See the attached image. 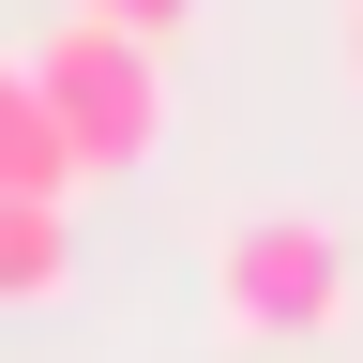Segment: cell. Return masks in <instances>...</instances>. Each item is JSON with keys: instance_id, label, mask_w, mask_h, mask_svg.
<instances>
[{"instance_id": "3", "label": "cell", "mask_w": 363, "mask_h": 363, "mask_svg": "<svg viewBox=\"0 0 363 363\" xmlns=\"http://www.w3.org/2000/svg\"><path fill=\"white\" fill-rule=\"evenodd\" d=\"M0 197H76V152H61V121H45L30 61H0Z\"/></svg>"}, {"instance_id": "5", "label": "cell", "mask_w": 363, "mask_h": 363, "mask_svg": "<svg viewBox=\"0 0 363 363\" xmlns=\"http://www.w3.org/2000/svg\"><path fill=\"white\" fill-rule=\"evenodd\" d=\"M76 16H106V30H136V45H182V30H197V0H76Z\"/></svg>"}, {"instance_id": "6", "label": "cell", "mask_w": 363, "mask_h": 363, "mask_svg": "<svg viewBox=\"0 0 363 363\" xmlns=\"http://www.w3.org/2000/svg\"><path fill=\"white\" fill-rule=\"evenodd\" d=\"M348 91H363V0H348Z\"/></svg>"}, {"instance_id": "1", "label": "cell", "mask_w": 363, "mask_h": 363, "mask_svg": "<svg viewBox=\"0 0 363 363\" xmlns=\"http://www.w3.org/2000/svg\"><path fill=\"white\" fill-rule=\"evenodd\" d=\"M212 318L242 348H333L348 333V242H333V212H227L212 227Z\"/></svg>"}, {"instance_id": "2", "label": "cell", "mask_w": 363, "mask_h": 363, "mask_svg": "<svg viewBox=\"0 0 363 363\" xmlns=\"http://www.w3.org/2000/svg\"><path fill=\"white\" fill-rule=\"evenodd\" d=\"M30 91H45V121H61L76 182L167 152V45H136V30H106V16H61V30H45V45H30Z\"/></svg>"}, {"instance_id": "4", "label": "cell", "mask_w": 363, "mask_h": 363, "mask_svg": "<svg viewBox=\"0 0 363 363\" xmlns=\"http://www.w3.org/2000/svg\"><path fill=\"white\" fill-rule=\"evenodd\" d=\"M76 288V212L61 197H0V303H61Z\"/></svg>"}]
</instances>
